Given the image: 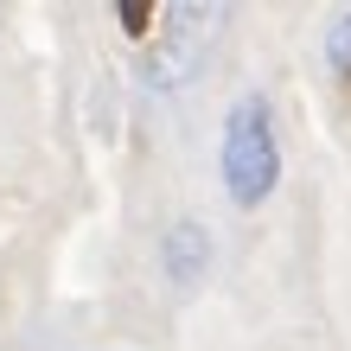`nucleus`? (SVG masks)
I'll return each mask as SVG.
<instances>
[{
	"mask_svg": "<svg viewBox=\"0 0 351 351\" xmlns=\"http://www.w3.org/2000/svg\"><path fill=\"white\" fill-rule=\"evenodd\" d=\"M217 179H223V198L237 211H262L281 185V128H275V102L262 90L237 96L230 115H223V134H217Z\"/></svg>",
	"mask_w": 351,
	"mask_h": 351,
	"instance_id": "f257e3e1",
	"label": "nucleus"
},
{
	"mask_svg": "<svg viewBox=\"0 0 351 351\" xmlns=\"http://www.w3.org/2000/svg\"><path fill=\"white\" fill-rule=\"evenodd\" d=\"M115 19H121L134 38H147V32H154V7H134V0H128V7H115Z\"/></svg>",
	"mask_w": 351,
	"mask_h": 351,
	"instance_id": "39448f33",
	"label": "nucleus"
},
{
	"mask_svg": "<svg viewBox=\"0 0 351 351\" xmlns=\"http://www.w3.org/2000/svg\"><path fill=\"white\" fill-rule=\"evenodd\" d=\"M160 262H167V275L179 281V287H192V281H204V268H211V230L204 223H173L167 237H160Z\"/></svg>",
	"mask_w": 351,
	"mask_h": 351,
	"instance_id": "7ed1b4c3",
	"label": "nucleus"
},
{
	"mask_svg": "<svg viewBox=\"0 0 351 351\" xmlns=\"http://www.w3.org/2000/svg\"><path fill=\"white\" fill-rule=\"evenodd\" d=\"M204 7H173V19L179 26L167 32V45H160L154 58H147V84H160V90H173V84H185L192 77V58H198V32H192V19H198Z\"/></svg>",
	"mask_w": 351,
	"mask_h": 351,
	"instance_id": "f03ea898",
	"label": "nucleus"
},
{
	"mask_svg": "<svg viewBox=\"0 0 351 351\" xmlns=\"http://www.w3.org/2000/svg\"><path fill=\"white\" fill-rule=\"evenodd\" d=\"M326 64L339 77H351V13H339L332 26H326Z\"/></svg>",
	"mask_w": 351,
	"mask_h": 351,
	"instance_id": "20e7f679",
	"label": "nucleus"
}]
</instances>
